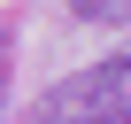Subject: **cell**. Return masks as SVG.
Returning <instances> with one entry per match:
<instances>
[{
	"label": "cell",
	"mask_w": 131,
	"mask_h": 124,
	"mask_svg": "<svg viewBox=\"0 0 131 124\" xmlns=\"http://www.w3.org/2000/svg\"><path fill=\"white\" fill-rule=\"evenodd\" d=\"M39 116H46V124H131V54L62 78V85L39 101Z\"/></svg>",
	"instance_id": "1"
},
{
	"label": "cell",
	"mask_w": 131,
	"mask_h": 124,
	"mask_svg": "<svg viewBox=\"0 0 131 124\" xmlns=\"http://www.w3.org/2000/svg\"><path fill=\"white\" fill-rule=\"evenodd\" d=\"M77 16H93V23H131V0H70Z\"/></svg>",
	"instance_id": "2"
},
{
	"label": "cell",
	"mask_w": 131,
	"mask_h": 124,
	"mask_svg": "<svg viewBox=\"0 0 131 124\" xmlns=\"http://www.w3.org/2000/svg\"><path fill=\"white\" fill-rule=\"evenodd\" d=\"M0 85H8V31H0Z\"/></svg>",
	"instance_id": "3"
}]
</instances>
